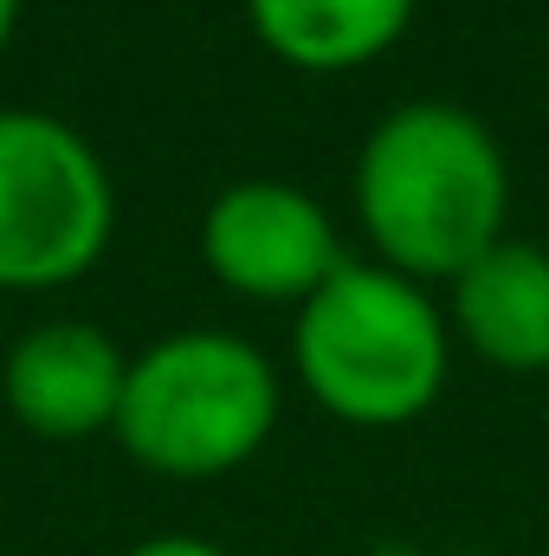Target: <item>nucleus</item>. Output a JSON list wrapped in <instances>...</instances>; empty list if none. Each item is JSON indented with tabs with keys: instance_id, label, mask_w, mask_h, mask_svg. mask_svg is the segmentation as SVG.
Returning a JSON list of instances; mask_svg holds the SVG:
<instances>
[{
	"instance_id": "nucleus-1",
	"label": "nucleus",
	"mask_w": 549,
	"mask_h": 556,
	"mask_svg": "<svg viewBox=\"0 0 549 556\" xmlns=\"http://www.w3.org/2000/svg\"><path fill=\"white\" fill-rule=\"evenodd\" d=\"M356 214L388 273L452 278L505 240L511 168L498 137L439 98L388 111L356 155Z\"/></svg>"
},
{
	"instance_id": "nucleus-2",
	"label": "nucleus",
	"mask_w": 549,
	"mask_h": 556,
	"mask_svg": "<svg viewBox=\"0 0 549 556\" xmlns=\"http://www.w3.org/2000/svg\"><path fill=\"white\" fill-rule=\"evenodd\" d=\"M446 317L426 285L343 260L297 304V382L349 427H401L446 389Z\"/></svg>"
},
{
	"instance_id": "nucleus-3",
	"label": "nucleus",
	"mask_w": 549,
	"mask_h": 556,
	"mask_svg": "<svg viewBox=\"0 0 549 556\" xmlns=\"http://www.w3.org/2000/svg\"><path fill=\"white\" fill-rule=\"evenodd\" d=\"M278 427V369L227 330H181L149 343L124 376L117 440L168 479H220L246 466Z\"/></svg>"
},
{
	"instance_id": "nucleus-4",
	"label": "nucleus",
	"mask_w": 549,
	"mask_h": 556,
	"mask_svg": "<svg viewBox=\"0 0 549 556\" xmlns=\"http://www.w3.org/2000/svg\"><path fill=\"white\" fill-rule=\"evenodd\" d=\"M117 227L98 149L46 111H0V291L85 278Z\"/></svg>"
},
{
	"instance_id": "nucleus-5",
	"label": "nucleus",
	"mask_w": 549,
	"mask_h": 556,
	"mask_svg": "<svg viewBox=\"0 0 549 556\" xmlns=\"http://www.w3.org/2000/svg\"><path fill=\"white\" fill-rule=\"evenodd\" d=\"M201 260L253 304H304L343 266L336 220L291 181H233L201 220Z\"/></svg>"
},
{
	"instance_id": "nucleus-6",
	"label": "nucleus",
	"mask_w": 549,
	"mask_h": 556,
	"mask_svg": "<svg viewBox=\"0 0 549 556\" xmlns=\"http://www.w3.org/2000/svg\"><path fill=\"white\" fill-rule=\"evenodd\" d=\"M124 376H130V356L98 324L59 317V324L26 330L7 350L0 389H7V408L26 433H39V440H91V433L117 427Z\"/></svg>"
},
{
	"instance_id": "nucleus-7",
	"label": "nucleus",
	"mask_w": 549,
	"mask_h": 556,
	"mask_svg": "<svg viewBox=\"0 0 549 556\" xmlns=\"http://www.w3.org/2000/svg\"><path fill=\"white\" fill-rule=\"evenodd\" d=\"M452 324L491 369H549V253L531 240L478 253L452 278Z\"/></svg>"
},
{
	"instance_id": "nucleus-8",
	"label": "nucleus",
	"mask_w": 549,
	"mask_h": 556,
	"mask_svg": "<svg viewBox=\"0 0 549 556\" xmlns=\"http://www.w3.org/2000/svg\"><path fill=\"white\" fill-rule=\"evenodd\" d=\"M259 46L291 72H356L382 59L413 20V0H246Z\"/></svg>"
},
{
	"instance_id": "nucleus-9",
	"label": "nucleus",
	"mask_w": 549,
	"mask_h": 556,
	"mask_svg": "<svg viewBox=\"0 0 549 556\" xmlns=\"http://www.w3.org/2000/svg\"><path fill=\"white\" fill-rule=\"evenodd\" d=\"M130 556H227V551L207 544V538H188V531H162V538H142Z\"/></svg>"
},
{
	"instance_id": "nucleus-10",
	"label": "nucleus",
	"mask_w": 549,
	"mask_h": 556,
	"mask_svg": "<svg viewBox=\"0 0 549 556\" xmlns=\"http://www.w3.org/2000/svg\"><path fill=\"white\" fill-rule=\"evenodd\" d=\"M13 20H20V0H0V46L13 39Z\"/></svg>"
}]
</instances>
